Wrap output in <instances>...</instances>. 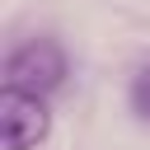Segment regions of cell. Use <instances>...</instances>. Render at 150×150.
<instances>
[{
  "label": "cell",
  "mask_w": 150,
  "mask_h": 150,
  "mask_svg": "<svg viewBox=\"0 0 150 150\" xmlns=\"http://www.w3.org/2000/svg\"><path fill=\"white\" fill-rule=\"evenodd\" d=\"M66 70H70V61H66V47L56 38H28L5 56V89L47 98L66 84Z\"/></svg>",
  "instance_id": "6da1fadb"
},
{
  "label": "cell",
  "mask_w": 150,
  "mask_h": 150,
  "mask_svg": "<svg viewBox=\"0 0 150 150\" xmlns=\"http://www.w3.org/2000/svg\"><path fill=\"white\" fill-rule=\"evenodd\" d=\"M47 131H52V112L38 94H19V89L0 94V141H5V150H33Z\"/></svg>",
  "instance_id": "7a4b0ae2"
},
{
  "label": "cell",
  "mask_w": 150,
  "mask_h": 150,
  "mask_svg": "<svg viewBox=\"0 0 150 150\" xmlns=\"http://www.w3.org/2000/svg\"><path fill=\"white\" fill-rule=\"evenodd\" d=\"M127 98H131V112H136L141 122H150V66H141V70L131 75V89H127Z\"/></svg>",
  "instance_id": "3957f363"
}]
</instances>
